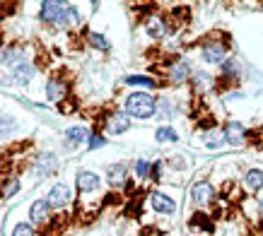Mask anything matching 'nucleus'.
<instances>
[{"label": "nucleus", "instance_id": "obj_1", "mask_svg": "<svg viewBox=\"0 0 263 236\" xmlns=\"http://www.w3.org/2000/svg\"><path fill=\"white\" fill-rule=\"evenodd\" d=\"M155 99L147 92H133L126 99V113L136 118H150L155 113Z\"/></svg>", "mask_w": 263, "mask_h": 236}, {"label": "nucleus", "instance_id": "obj_2", "mask_svg": "<svg viewBox=\"0 0 263 236\" xmlns=\"http://www.w3.org/2000/svg\"><path fill=\"white\" fill-rule=\"evenodd\" d=\"M191 198H193V203L198 205V207H205V205L215 198V190H213V186H210V183L198 181L191 188Z\"/></svg>", "mask_w": 263, "mask_h": 236}, {"label": "nucleus", "instance_id": "obj_3", "mask_svg": "<svg viewBox=\"0 0 263 236\" xmlns=\"http://www.w3.org/2000/svg\"><path fill=\"white\" fill-rule=\"evenodd\" d=\"M68 200H70V188L65 183H56L46 198V203L51 207H63V205H68Z\"/></svg>", "mask_w": 263, "mask_h": 236}, {"label": "nucleus", "instance_id": "obj_4", "mask_svg": "<svg viewBox=\"0 0 263 236\" xmlns=\"http://www.w3.org/2000/svg\"><path fill=\"white\" fill-rule=\"evenodd\" d=\"M63 10L65 5L63 3H51V0H46V3H41V19L44 22H61V17H63Z\"/></svg>", "mask_w": 263, "mask_h": 236}, {"label": "nucleus", "instance_id": "obj_5", "mask_svg": "<svg viewBox=\"0 0 263 236\" xmlns=\"http://www.w3.org/2000/svg\"><path fill=\"white\" fill-rule=\"evenodd\" d=\"M106 128H109V133H114V135L126 133L128 128H130V118H128L126 111H116V113H111V118H109Z\"/></svg>", "mask_w": 263, "mask_h": 236}, {"label": "nucleus", "instance_id": "obj_6", "mask_svg": "<svg viewBox=\"0 0 263 236\" xmlns=\"http://www.w3.org/2000/svg\"><path fill=\"white\" fill-rule=\"evenodd\" d=\"M150 203H152V207H155L157 212H162V214H172L176 210V203H174V200H172L169 195H162V193H152Z\"/></svg>", "mask_w": 263, "mask_h": 236}, {"label": "nucleus", "instance_id": "obj_7", "mask_svg": "<svg viewBox=\"0 0 263 236\" xmlns=\"http://www.w3.org/2000/svg\"><path fill=\"white\" fill-rule=\"evenodd\" d=\"M78 188L82 193H92V190L99 188V176L92 171H80L78 173Z\"/></svg>", "mask_w": 263, "mask_h": 236}, {"label": "nucleus", "instance_id": "obj_8", "mask_svg": "<svg viewBox=\"0 0 263 236\" xmlns=\"http://www.w3.org/2000/svg\"><path fill=\"white\" fill-rule=\"evenodd\" d=\"M224 55H227V51H224V46H220V44H210V46L203 48V61L205 63H222L224 61Z\"/></svg>", "mask_w": 263, "mask_h": 236}, {"label": "nucleus", "instance_id": "obj_9", "mask_svg": "<svg viewBox=\"0 0 263 236\" xmlns=\"http://www.w3.org/2000/svg\"><path fill=\"white\" fill-rule=\"evenodd\" d=\"M32 77H34V68L29 63H15L12 65V80H15V82L27 85Z\"/></svg>", "mask_w": 263, "mask_h": 236}, {"label": "nucleus", "instance_id": "obj_10", "mask_svg": "<svg viewBox=\"0 0 263 236\" xmlns=\"http://www.w3.org/2000/svg\"><path fill=\"white\" fill-rule=\"evenodd\" d=\"M244 126L241 123H230V126L224 128V140L230 142V145H241L244 142Z\"/></svg>", "mask_w": 263, "mask_h": 236}, {"label": "nucleus", "instance_id": "obj_11", "mask_svg": "<svg viewBox=\"0 0 263 236\" xmlns=\"http://www.w3.org/2000/svg\"><path fill=\"white\" fill-rule=\"evenodd\" d=\"M48 210H51V205H48L46 200H36V203L32 205V210H29V217H32L34 224H41V222H46Z\"/></svg>", "mask_w": 263, "mask_h": 236}, {"label": "nucleus", "instance_id": "obj_12", "mask_svg": "<svg viewBox=\"0 0 263 236\" xmlns=\"http://www.w3.org/2000/svg\"><path fill=\"white\" fill-rule=\"evenodd\" d=\"M56 171V157L53 154H41L39 164H36V173L39 176H48V173Z\"/></svg>", "mask_w": 263, "mask_h": 236}, {"label": "nucleus", "instance_id": "obj_13", "mask_svg": "<svg viewBox=\"0 0 263 236\" xmlns=\"http://www.w3.org/2000/svg\"><path fill=\"white\" fill-rule=\"evenodd\" d=\"M244 183H247L249 190H261L263 188V171L261 169H251V171H247Z\"/></svg>", "mask_w": 263, "mask_h": 236}, {"label": "nucleus", "instance_id": "obj_14", "mask_svg": "<svg viewBox=\"0 0 263 236\" xmlns=\"http://www.w3.org/2000/svg\"><path fill=\"white\" fill-rule=\"evenodd\" d=\"M164 32H167V27H164V22H162V17H150V19H147V34H150V36L162 39Z\"/></svg>", "mask_w": 263, "mask_h": 236}, {"label": "nucleus", "instance_id": "obj_15", "mask_svg": "<svg viewBox=\"0 0 263 236\" xmlns=\"http://www.w3.org/2000/svg\"><path fill=\"white\" fill-rule=\"evenodd\" d=\"M126 176H128V169L123 164H114L109 169V183L111 186H121V183L126 181Z\"/></svg>", "mask_w": 263, "mask_h": 236}, {"label": "nucleus", "instance_id": "obj_16", "mask_svg": "<svg viewBox=\"0 0 263 236\" xmlns=\"http://www.w3.org/2000/svg\"><path fill=\"white\" fill-rule=\"evenodd\" d=\"M63 94H65L63 82L51 80V82H48V87H46V96H48V99H51V102H61V99H63Z\"/></svg>", "mask_w": 263, "mask_h": 236}, {"label": "nucleus", "instance_id": "obj_17", "mask_svg": "<svg viewBox=\"0 0 263 236\" xmlns=\"http://www.w3.org/2000/svg\"><path fill=\"white\" fill-rule=\"evenodd\" d=\"M78 22H80V12L72 8V5H65L63 17H61V22L58 24H63V27H72V24H78Z\"/></svg>", "mask_w": 263, "mask_h": 236}, {"label": "nucleus", "instance_id": "obj_18", "mask_svg": "<svg viewBox=\"0 0 263 236\" xmlns=\"http://www.w3.org/2000/svg\"><path fill=\"white\" fill-rule=\"evenodd\" d=\"M189 75H191V72H189V63H183V61H179V63L172 68V80H174V82H183Z\"/></svg>", "mask_w": 263, "mask_h": 236}, {"label": "nucleus", "instance_id": "obj_19", "mask_svg": "<svg viewBox=\"0 0 263 236\" xmlns=\"http://www.w3.org/2000/svg\"><path fill=\"white\" fill-rule=\"evenodd\" d=\"M155 137L160 142H176L179 140V135H176V130H172V128H157V133H155Z\"/></svg>", "mask_w": 263, "mask_h": 236}, {"label": "nucleus", "instance_id": "obj_20", "mask_svg": "<svg viewBox=\"0 0 263 236\" xmlns=\"http://www.w3.org/2000/svg\"><path fill=\"white\" fill-rule=\"evenodd\" d=\"M65 137H68V142H82L85 140V137H87V130H85V128H68V130H65Z\"/></svg>", "mask_w": 263, "mask_h": 236}, {"label": "nucleus", "instance_id": "obj_21", "mask_svg": "<svg viewBox=\"0 0 263 236\" xmlns=\"http://www.w3.org/2000/svg\"><path fill=\"white\" fill-rule=\"evenodd\" d=\"M126 85H140V87H155V80L145 77V75H128Z\"/></svg>", "mask_w": 263, "mask_h": 236}, {"label": "nucleus", "instance_id": "obj_22", "mask_svg": "<svg viewBox=\"0 0 263 236\" xmlns=\"http://www.w3.org/2000/svg\"><path fill=\"white\" fill-rule=\"evenodd\" d=\"M224 140V135L220 133H208L205 135V147H210V150H215V147H220Z\"/></svg>", "mask_w": 263, "mask_h": 236}, {"label": "nucleus", "instance_id": "obj_23", "mask_svg": "<svg viewBox=\"0 0 263 236\" xmlns=\"http://www.w3.org/2000/svg\"><path fill=\"white\" fill-rule=\"evenodd\" d=\"M150 166H152V164H147L145 159H138V162H136V173H138V179H145V176L152 171Z\"/></svg>", "mask_w": 263, "mask_h": 236}, {"label": "nucleus", "instance_id": "obj_24", "mask_svg": "<svg viewBox=\"0 0 263 236\" xmlns=\"http://www.w3.org/2000/svg\"><path fill=\"white\" fill-rule=\"evenodd\" d=\"M89 41H92L97 48H102V51H109V41L104 39V36H99V34H89Z\"/></svg>", "mask_w": 263, "mask_h": 236}, {"label": "nucleus", "instance_id": "obj_25", "mask_svg": "<svg viewBox=\"0 0 263 236\" xmlns=\"http://www.w3.org/2000/svg\"><path fill=\"white\" fill-rule=\"evenodd\" d=\"M12 128H15V121H12V118H10V116H0V135L10 133Z\"/></svg>", "mask_w": 263, "mask_h": 236}, {"label": "nucleus", "instance_id": "obj_26", "mask_svg": "<svg viewBox=\"0 0 263 236\" xmlns=\"http://www.w3.org/2000/svg\"><path fill=\"white\" fill-rule=\"evenodd\" d=\"M12 236H34V229L29 227V224H17Z\"/></svg>", "mask_w": 263, "mask_h": 236}, {"label": "nucleus", "instance_id": "obj_27", "mask_svg": "<svg viewBox=\"0 0 263 236\" xmlns=\"http://www.w3.org/2000/svg\"><path fill=\"white\" fill-rule=\"evenodd\" d=\"M17 188H20V183H17L15 179H12V181L8 183V188L3 190V198H10V195H15V193H17Z\"/></svg>", "mask_w": 263, "mask_h": 236}, {"label": "nucleus", "instance_id": "obj_28", "mask_svg": "<svg viewBox=\"0 0 263 236\" xmlns=\"http://www.w3.org/2000/svg\"><path fill=\"white\" fill-rule=\"evenodd\" d=\"M102 145H104V137H102V135H92V137H89V147H92V150H99Z\"/></svg>", "mask_w": 263, "mask_h": 236}, {"label": "nucleus", "instance_id": "obj_29", "mask_svg": "<svg viewBox=\"0 0 263 236\" xmlns=\"http://www.w3.org/2000/svg\"><path fill=\"white\" fill-rule=\"evenodd\" d=\"M191 224H198V227H200V224H203V227H205L208 231L213 229V227H210V222H208V217H200V214H198V217H193V222H191Z\"/></svg>", "mask_w": 263, "mask_h": 236}, {"label": "nucleus", "instance_id": "obj_30", "mask_svg": "<svg viewBox=\"0 0 263 236\" xmlns=\"http://www.w3.org/2000/svg\"><path fill=\"white\" fill-rule=\"evenodd\" d=\"M224 75H237V63H224Z\"/></svg>", "mask_w": 263, "mask_h": 236}, {"label": "nucleus", "instance_id": "obj_31", "mask_svg": "<svg viewBox=\"0 0 263 236\" xmlns=\"http://www.w3.org/2000/svg\"><path fill=\"white\" fill-rule=\"evenodd\" d=\"M152 176H155V179H160V176H162V162L152 164Z\"/></svg>", "mask_w": 263, "mask_h": 236}, {"label": "nucleus", "instance_id": "obj_32", "mask_svg": "<svg viewBox=\"0 0 263 236\" xmlns=\"http://www.w3.org/2000/svg\"><path fill=\"white\" fill-rule=\"evenodd\" d=\"M258 212L263 214V200H261V203H258Z\"/></svg>", "mask_w": 263, "mask_h": 236}]
</instances>
